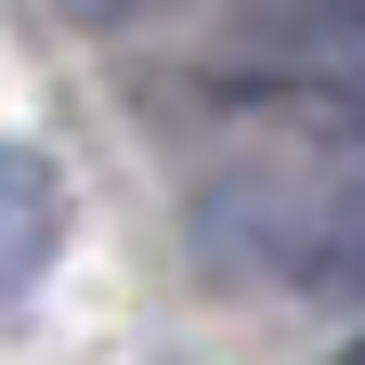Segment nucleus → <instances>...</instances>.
<instances>
[{"instance_id": "f257e3e1", "label": "nucleus", "mask_w": 365, "mask_h": 365, "mask_svg": "<svg viewBox=\"0 0 365 365\" xmlns=\"http://www.w3.org/2000/svg\"><path fill=\"white\" fill-rule=\"evenodd\" d=\"M209 91H222V105H261V118H300V130L365 144V0H274V14L222 26Z\"/></svg>"}, {"instance_id": "f03ea898", "label": "nucleus", "mask_w": 365, "mask_h": 365, "mask_svg": "<svg viewBox=\"0 0 365 365\" xmlns=\"http://www.w3.org/2000/svg\"><path fill=\"white\" fill-rule=\"evenodd\" d=\"M66 248V170L39 144H0V313H14Z\"/></svg>"}, {"instance_id": "7ed1b4c3", "label": "nucleus", "mask_w": 365, "mask_h": 365, "mask_svg": "<svg viewBox=\"0 0 365 365\" xmlns=\"http://www.w3.org/2000/svg\"><path fill=\"white\" fill-rule=\"evenodd\" d=\"M339 365H365V339H352V352H339Z\"/></svg>"}]
</instances>
